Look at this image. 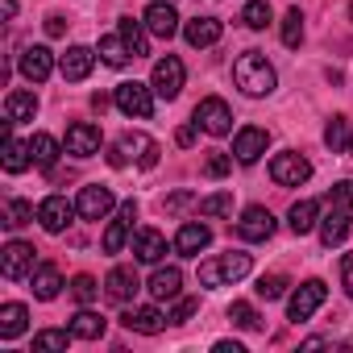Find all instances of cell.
Masks as SVG:
<instances>
[{"label":"cell","mask_w":353,"mask_h":353,"mask_svg":"<svg viewBox=\"0 0 353 353\" xmlns=\"http://www.w3.org/2000/svg\"><path fill=\"white\" fill-rule=\"evenodd\" d=\"M233 79L245 96H270L274 92V67L266 63L262 50H245L237 63H233Z\"/></svg>","instance_id":"1"},{"label":"cell","mask_w":353,"mask_h":353,"mask_svg":"<svg viewBox=\"0 0 353 353\" xmlns=\"http://www.w3.org/2000/svg\"><path fill=\"white\" fill-rule=\"evenodd\" d=\"M250 270H254V258L245 250H233V254L200 262V287H229V283H241Z\"/></svg>","instance_id":"2"},{"label":"cell","mask_w":353,"mask_h":353,"mask_svg":"<svg viewBox=\"0 0 353 353\" xmlns=\"http://www.w3.org/2000/svg\"><path fill=\"white\" fill-rule=\"evenodd\" d=\"M270 179H274L279 188H299V183L312 179V162H307L303 154H295V150L274 154V158H270Z\"/></svg>","instance_id":"3"},{"label":"cell","mask_w":353,"mask_h":353,"mask_svg":"<svg viewBox=\"0 0 353 353\" xmlns=\"http://www.w3.org/2000/svg\"><path fill=\"white\" fill-rule=\"evenodd\" d=\"M112 100H117V108H121L125 117H137V121H145V117L154 112V88H145V83H137V79L121 83V88L112 92Z\"/></svg>","instance_id":"4"},{"label":"cell","mask_w":353,"mask_h":353,"mask_svg":"<svg viewBox=\"0 0 353 353\" xmlns=\"http://www.w3.org/2000/svg\"><path fill=\"white\" fill-rule=\"evenodd\" d=\"M196 125H200L204 133H212V137H225V133L233 129V108H229L221 96H204V100L196 104Z\"/></svg>","instance_id":"5"},{"label":"cell","mask_w":353,"mask_h":353,"mask_svg":"<svg viewBox=\"0 0 353 353\" xmlns=\"http://www.w3.org/2000/svg\"><path fill=\"white\" fill-rule=\"evenodd\" d=\"M183 63L174 59V54H166V59H158L154 63V75H150V88H154V96H162V100H174L183 92Z\"/></svg>","instance_id":"6"},{"label":"cell","mask_w":353,"mask_h":353,"mask_svg":"<svg viewBox=\"0 0 353 353\" xmlns=\"http://www.w3.org/2000/svg\"><path fill=\"white\" fill-rule=\"evenodd\" d=\"M324 299H328V287H324L320 279H307L303 287H295V291H291V299H287V320H295V324H299V320H307Z\"/></svg>","instance_id":"7"},{"label":"cell","mask_w":353,"mask_h":353,"mask_svg":"<svg viewBox=\"0 0 353 353\" xmlns=\"http://www.w3.org/2000/svg\"><path fill=\"white\" fill-rule=\"evenodd\" d=\"M34 245H26V241H9L5 250H0V274L5 279H26V274H34Z\"/></svg>","instance_id":"8"},{"label":"cell","mask_w":353,"mask_h":353,"mask_svg":"<svg viewBox=\"0 0 353 353\" xmlns=\"http://www.w3.org/2000/svg\"><path fill=\"white\" fill-rule=\"evenodd\" d=\"M266 145H270V133H266V129H258V125H245V129L233 137V158H237V162H245V166H254V162L266 154Z\"/></svg>","instance_id":"9"},{"label":"cell","mask_w":353,"mask_h":353,"mask_svg":"<svg viewBox=\"0 0 353 353\" xmlns=\"http://www.w3.org/2000/svg\"><path fill=\"white\" fill-rule=\"evenodd\" d=\"M117 145H121L125 162L133 158V162H137V166H145V170H150V166H158V141H154V137H145V133H133V129H129V133H121V141H117Z\"/></svg>","instance_id":"10"},{"label":"cell","mask_w":353,"mask_h":353,"mask_svg":"<svg viewBox=\"0 0 353 353\" xmlns=\"http://www.w3.org/2000/svg\"><path fill=\"white\" fill-rule=\"evenodd\" d=\"M79 208L67 200V196H50V200H42L38 204V221H42V229L46 233H63L67 225H71V216H75Z\"/></svg>","instance_id":"11"},{"label":"cell","mask_w":353,"mask_h":353,"mask_svg":"<svg viewBox=\"0 0 353 353\" xmlns=\"http://www.w3.org/2000/svg\"><path fill=\"white\" fill-rule=\"evenodd\" d=\"M270 233H274V216H270V208L254 204V208L241 212V221H237V237H241V241H266Z\"/></svg>","instance_id":"12"},{"label":"cell","mask_w":353,"mask_h":353,"mask_svg":"<svg viewBox=\"0 0 353 353\" xmlns=\"http://www.w3.org/2000/svg\"><path fill=\"white\" fill-rule=\"evenodd\" d=\"M112 192L108 188H100V183H92V188H83L79 192V200H75V208H79V216L83 221H104L108 212H112Z\"/></svg>","instance_id":"13"},{"label":"cell","mask_w":353,"mask_h":353,"mask_svg":"<svg viewBox=\"0 0 353 353\" xmlns=\"http://www.w3.org/2000/svg\"><path fill=\"white\" fill-rule=\"evenodd\" d=\"M208 245H212V229L200 221H188L174 233V254H183V258H200V250H208Z\"/></svg>","instance_id":"14"},{"label":"cell","mask_w":353,"mask_h":353,"mask_svg":"<svg viewBox=\"0 0 353 353\" xmlns=\"http://www.w3.org/2000/svg\"><path fill=\"white\" fill-rule=\"evenodd\" d=\"M141 21H145V30L154 38H174L179 34V13H174V5H166V0H154Z\"/></svg>","instance_id":"15"},{"label":"cell","mask_w":353,"mask_h":353,"mask_svg":"<svg viewBox=\"0 0 353 353\" xmlns=\"http://www.w3.org/2000/svg\"><path fill=\"white\" fill-rule=\"evenodd\" d=\"M50 71H54V54H50L46 46H26V50H21V75H26L30 83H46Z\"/></svg>","instance_id":"16"},{"label":"cell","mask_w":353,"mask_h":353,"mask_svg":"<svg viewBox=\"0 0 353 353\" xmlns=\"http://www.w3.org/2000/svg\"><path fill=\"white\" fill-rule=\"evenodd\" d=\"M67 154H75V158H92V154H100V129L88 125V121L71 125V129H67Z\"/></svg>","instance_id":"17"},{"label":"cell","mask_w":353,"mask_h":353,"mask_svg":"<svg viewBox=\"0 0 353 353\" xmlns=\"http://www.w3.org/2000/svg\"><path fill=\"white\" fill-rule=\"evenodd\" d=\"M133 221H137V204H133V200H125V204H121V216L104 229V254H121V245H125V237H129Z\"/></svg>","instance_id":"18"},{"label":"cell","mask_w":353,"mask_h":353,"mask_svg":"<svg viewBox=\"0 0 353 353\" xmlns=\"http://www.w3.org/2000/svg\"><path fill=\"white\" fill-rule=\"evenodd\" d=\"M92 67H96V54H92L88 46H71V50L59 59V71H63V79H71V83L88 79V75H92Z\"/></svg>","instance_id":"19"},{"label":"cell","mask_w":353,"mask_h":353,"mask_svg":"<svg viewBox=\"0 0 353 353\" xmlns=\"http://www.w3.org/2000/svg\"><path fill=\"white\" fill-rule=\"evenodd\" d=\"M137 274H133V266H112L108 270V279H104V291H108V299H117V303H129L133 295H137Z\"/></svg>","instance_id":"20"},{"label":"cell","mask_w":353,"mask_h":353,"mask_svg":"<svg viewBox=\"0 0 353 353\" xmlns=\"http://www.w3.org/2000/svg\"><path fill=\"white\" fill-rule=\"evenodd\" d=\"M121 320H125V328H129V332H141V336H154V332H162V328L170 324L158 307H129Z\"/></svg>","instance_id":"21"},{"label":"cell","mask_w":353,"mask_h":353,"mask_svg":"<svg viewBox=\"0 0 353 353\" xmlns=\"http://www.w3.org/2000/svg\"><path fill=\"white\" fill-rule=\"evenodd\" d=\"M179 291H183V270L179 266H158L150 274V295L154 299H179Z\"/></svg>","instance_id":"22"},{"label":"cell","mask_w":353,"mask_h":353,"mask_svg":"<svg viewBox=\"0 0 353 353\" xmlns=\"http://www.w3.org/2000/svg\"><path fill=\"white\" fill-rule=\"evenodd\" d=\"M133 254H137V262L158 266L162 254H166V237H162L158 229H137V237H133Z\"/></svg>","instance_id":"23"},{"label":"cell","mask_w":353,"mask_h":353,"mask_svg":"<svg viewBox=\"0 0 353 353\" xmlns=\"http://www.w3.org/2000/svg\"><path fill=\"white\" fill-rule=\"evenodd\" d=\"M34 112H38V96L34 92H9L5 96V121H13V125H21V121H34Z\"/></svg>","instance_id":"24"},{"label":"cell","mask_w":353,"mask_h":353,"mask_svg":"<svg viewBox=\"0 0 353 353\" xmlns=\"http://www.w3.org/2000/svg\"><path fill=\"white\" fill-rule=\"evenodd\" d=\"M188 42L196 46V50H204V46H216L221 42V21L216 17H196V21H188Z\"/></svg>","instance_id":"25"},{"label":"cell","mask_w":353,"mask_h":353,"mask_svg":"<svg viewBox=\"0 0 353 353\" xmlns=\"http://www.w3.org/2000/svg\"><path fill=\"white\" fill-rule=\"evenodd\" d=\"M104 328H108V320H104L100 312H92V307H83V312L71 316V332H75L79 341H100Z\"/></svg>","instance_id":"26"},{"label":"cell","mask_w":353,"mask_h":353,"mask_svg":"<svg viewBox=\"0 0 353 353\" xmlns=\"http://www.w3.org/2000/svg\"><path fill=\"white\" fill-rule=\"evenodd\" d=\"M117 34H121V42L129 46V54H133V59H141V54H150V42H145V21H133V17H121V26H117Z\"/></svg>","instance_id":"27"},{"label":"cell","mask_w":353,"mask_h":353,"mask_svg":"<svg viewBox=\"0 0 353 353\" xmlns=\"http://www.w3.org/2000/svg\"><path fill=\"white\" fill-rule=\"evenodd\" d=\"M316 216H320V204L316 200H299V204H291V212H287V225H291V233H312L316 229Z\"/></svg>","instance_id":"28"},{"label":"cell","mask_w":353,"mask_h":353,"mask_svg":"<svg viewBox=\"0 0 353 353\" xmlns=\"http://www.w3.org/2000/svg\"><path fill=\"white\" fill-rule=\"evenodd\" d=\"M349 237V216H345V208H332L324 221H320V241L332 250V245H341Z\"/></svg>","instance_id":"29"},{"label":"cell","mask_w":353,"mask_h":353,"mask_svg":"<svg viewBox=\"0 0 353 353\" xmlns=\"http://www.w3.org/2000/svg\"><path fill=\"white\" fill-rule=\"evenodd\" d=\"M30 279H34V295H38V299H54V295L63 291V274H59V266H50V262H42Z\"/></svg>","instance_id":"30"},{"label":"cell","mask_w":353,"mask_h":353,"mask_svg":"<svg viewBox=\"0 0 353 353\" xmlns=\"http://www.w3.org/2000/svg\"><path fill=\"white\" fill-rule=\"evenodd\" d=\"M26 320H30L26 303H5V307H0V336H5V341L21 336L26 332Z\"/></svg>","instance_id":"31"},{"label":"cell","mask_w":353,"mask_h":353,"mask_svg":"<svg viewBox=\"0 0 353 353\" xmlns=\"http://www.w3.org/2000/svg\"><path fill=\"white\" fill-rule=\"evenodd\" d=\"M0 162H5V170H9V174H21V170L34 162L30 141H17V137L9 133V137H5V158H0Z\"/></svg>","instance_id":"32"},{"label":"cell","mask_w":353,"mask_h":353,"mask_svg":"<svg viewBox=\"0 0 353 353\" xmlns=\"http://www.w3.org/2000/svg\"><path fill=\"white\" fill-rule=\"evenodd\" d=\"M30 154H34V166L50 170V166L59 162V141H54L50 133H34V137H30Z\"/></svg>","instance_id":"33"},{"label":"cell","mask_w":353,"mask_h":353,"mask_svg":"<svg viewBox=\"0 0 353 353\" xmlns=\"http://www.w3.org/2000/svg\"><path fill=\"white\" fill-rule=\"evenodd\" d=\"M71 336H75V332H63V328H42V332L34 336V353H59V349H67V345H71Z\"/></svg>","instance_id":"34"},{"label":"cell","mask_w":353,"mask_h":353,"mask_svg":"<svg viewBox=\"0 0 353 353\" xmlns=\"http://www.w3.org/2000/svg\"><path fill=\"white\" fill-rule=\"evenodd\" d=\"M100 59H104L108 67H125L133 54H129V46H125L121 34H117V38H100Z\"/></svg>","instance_id":"35"},{"label":"cell","mask_w":353,"mask_h":353,"mask_svg":"<svg viewBox=\"0 0 353 353\" xmlns=\"http://www.w3.org/2000/svg\"><path fill=\"white\" fill-rule=\"evenodd\" d=\"M299 42H303V13H299V9H287V13H283V46L295 50Z\"/></svg>","instance_id":"36"},{"label":"cell","mask_w":353,"mask_h":353,"mask_svg":"<svg viewBox=\"0 0 353 353\" xmlns=\"http://www.w3.org/2000/svg\"><path fill=\"white\" fill-rule=\"evenodd\" d=\"M324 145H328V150H345V145H349V121H345V117H332V121L324 125Z\"/></svg>","instance_id":"37"},{"label":"cell","mask_w":353,"mask_h":353,"mask_svg":"<svg viewBox=\"0 0 353 353\" xmlns=\"http://www.w3.org/2000/svg\"><path fill=\"white\" fill-rule=\"evenodd\" d=\"M229 212H233V196L229 192H216V196H204L200 200V216H212L216 221V216H229Z\"/></svg>","instance_id":"38"},{"label":"cell","mask_w":353,"mask_h":353,"mask_svg":"<svg viewBox=\"0 0 353 353\" xmlns=\"http://www.w3.org/2000/svg\"><path fill=\"white\" fill-rule=\"evenodd\" d=\"M229 320L237 324V328H245V332H254V328H262V320H258V312L245 303V299H233V307H229Z\"/></svg>","instance_id":"39"},{"label":"cell","mask_w":353,"mask_h":353,"mask_svg":"<svg viewBox=\"0 0 353 353\" xmlns=\"http://www.w3.org/2000/svg\"><path fill=\"white\" fill-rule=\"evenodd\" d=\"M30 221H34V204H30V200H9L5 225H9V229H21V225H30Z\"/></svg>","instance_id":"40"},{"label":"cell","mask_w":353,"mask_h":353,"mask_svg":"<svg viewBox=\"0 0 353 353\" xmlns=\"http://www.w3.org/2000/svg\"><path fill=\"white\" fill-rule=\"evenodd\" d=\"M241 21H245L250 30H266V26H270V5H266V0H250L245 13H241Z\"/></svg>","instance_id":"41"},{"label":"cell","mask_w":353,"mask_h":353,"mask_svg":"<svg viewBox=\"0 0 353 353\" xmlns=\"http://www.w3.org/2000/svg\"><path fill=\"white\" fill-rule=\"evenodd\" d=\"M96 291H100V287H96V279H92V274H75V279H71V295H75L83 307L96 299Z\"/></svg>","instance_id":"42"},{"label":"cell","mask_w":353,"mask_h":353,"mask_svg":"<svg viewBox=\"0 0 353 353\" xmlns=\"http://www.w3.org/2000/svg\"><path fill=\"white\" fill-rule=\"evenodd\" d=\"M196 312H200V299H174V307L166 312V320H170V324H188Z\"/></svg>","instance_id":"43"},{"label":"cell","mask_w":353,"mask_h":353,"mask_svg":"<svg viewBox=\"0 0 353 353\" xmlns=\"http://www.w3.org/2000/svg\"><path fill=\"white\" fill-rule=\"evenodd\" d=\"M254 291H258V295H262V299H279V295H283V291H287V279H283V274H262V279H258V287H254Z\"/></svg>","instance_id":"44"},{"label":"cell","mask_w":353,"mask_h":353,"mask_svg":"<svg viewBox=\"0 0 353 353\" xmlns=\"http://www.w3.org/2000/svg\"><path fill=\"white\" fill-rule=\"evenodd\" d=\"M229 166H233V158H229V154H221V150H212V154H208V162H204V170L212 174V179H225Z\"/></svg>","instance_id":"45"},{"label":"cell","mask_w":353,"mask_h":353,"mask_svg":"<svg viewBox=\"0 0 353 353\" xmlns=\"http://www.w3.org/2000/svg\"><path fill=\"white\" fill-rule=\"evenodd\" d=\"M328 204H332V208H353V179L336 183V188L328 192Z\"/></svg>","instance_id":"46"},{"label":"cell","mask_w":353,"mask_h":353,"mask_svg":"<svg viewBox=\"0 0 353 353\" xmlns=\"http://www.w3.org/2000/svg\"><path fill=\"white\" fill-rule=\"evenodd\" d=\"M341 283H345V295L353 299V254L341 258Z\"/></svg>","instance_id":"47"},{"label":"cell","mask_w":353,"mask_h":353,"mask_svg":"<svg viewBox=\"0 0 353 353\" xmlns=\"http://www.w3.org/2000/svg\"><path fill=\"white\" fill-rule=\"evenodd\" d=\"M192 200H196V196H192V192H174V196H170V200H166V204H162V208H166V212H179V208H188V204H192Z\"/></svg>","instance_id":"48"},{"label":"cell","mask_w":353,"mask_h":353,"mask_svg":"<svg viewBox=\"0 0 353 353\" xmlns=\"http://www.w3.org/2000/svg\"><path fill=\"white\" fill-rule=\"evenodd\" d=\"M63 30H67L63 17H46V34H50V38H63Z\"/></svg>","instance_id":"49"},{"label":"cell","mask_w":353,"mask_h":353,"mask_svg":"<svg viewBox=\"0 0 353 353\" xmlns=\"http://www.w3.org/2000/svg\"><path fill=\"white\" fill-rule=\"evenodd\" d=\"M174 141H179V145H192V141H196V125H183L179 133H174Z\"/></svg>","instance_id":"50"},{"label":"cell","mask_w":353,"mask_h":353,"mask_svg":"<svg viewBox=\"0 0 353 353\" xmlns=\"http://www.w3.org/2000/svg\"><path fill=\"white\" fill-rule=\"evenodd\" d=\"M216 353H245V349H241L237 341H221V345H216Z\"/></svg>","instance_id":"51"},{"label":"cell","mask_w":353,"mask_h":353,"mask_svg":"<svg viewBox=\"0 0 353 353\" xmlns=\"http://www.w3.org/2000/svg\"><path fill=\"white\" fill-rule=\"evenodd\" d=\"M0 13H5V17H13V13H17V0H0Z\"/></svg>","instance_id":"52"},{"label":"cell","mask_w":353,"mask_h":353,"mask_svg":"<svg viewBox=\"0 0 353 353\" xmlns=\"http://www.w3.org/2000/svg\"><path fill=\"white\" fill-rule=\"evenodd\" d=\"M345 154H353V137H349V145H345Z\"/></svg>","instance_id":"53"},{"label":"cell","mask_w":353,"mask_h":353,"mask_svg":"<svg viewBox=\"0 0 353 353\" xmlns=\"http://www.w3.org/2000/svg\"><path fill=\"white\" fill-rule=\"evenodd\" d=\"M349 17H353V5H349Z\"/></svg>","instance_id":"54"}]
</instances>
